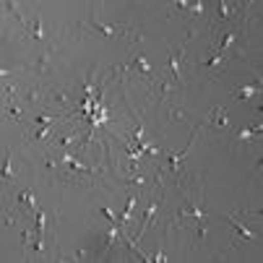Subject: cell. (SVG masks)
<instances>
[{
    "instance_id": "obj_1",
    "label": "cell",
    "mask_w": 263,
    "mask_h": 263,
    "mask_svg": "<svg viewBox=\"0 0 263 263\" xmlns=\"http://www.w3.org/2000/svg\"><path fill=\"white\" fill-rule=\"evenodd\" d=\"M45 107L70 115V109L79 107V97H76V86L73 84H47L45 86Z\"/></svg>"
},
{
    "instance_id": "obj_2",
    "label": "cell",
    "mask_w": 263,
    "mask_h": 263,
    "mask_svg": "<svg viewBox=\"0 0 263 263\" xmlns=\"http://www.w3.org/2000/svg\"><path fill=\"white\" fill-rule=\"evenodd\" d=\"M36 79H50L52 73L58 70V45H47L42 47L40 58H34L29 65H26Z\"/></svg>"
},
{
    "instance_id": "obj_3",
    "label": "cell",
    "mask_w": 263,
    "mask_h": 263,
    "mask_svg": "<svg viewBox=\"0 0 263 263\" xmlns=\"http://www.w3.org/2000/svg\"><path fill=\"white\" fill-rule=\"evenodd\" d=\"M97 8L99 6H91V26L97 29V34L99 36H104V40H115V36H123L128 29H133V24H102L99 18H97Z\"/></svg>"
},
{
    "instance_id": "obj_4",
    "label": "cell",
    "mask_w": 263,
    "mask_h": 263,
    "mask_svg": "<svg viewBox=\"0 0 263 263\" xmlns=\"http://www.w3.org/2000/svg\"><path fill=\"white\" fill-rule=\"evenodd\" d=\"M198 68H203V70H209L214 79H221L224 73H227V60H224V55H219L214 47H211V52H209V58H203V60H198Z\"/></svg>"
},
{
    "instance_id": "obj_5",
    "label": "cell",
    "mask_w": 263,
    "mask_h": 263,
    "mask_svg": "<svg viewBox=\"0 0 263 263\" xmlns=\"http://www.w3.org/2000/svg\"><path fill=\"white\" fill-rule=\"evenodd\" d=\"M21 104L29 107V109H42V107H45V86H42V84H29V86H24Z\"/></svg>"
},
{
    "instance_id": "obj_6",
    "label": "cell",
    "mask_w": 263,
    "mask_h": 263,
    "mask_svg": "<svg viewBox=\"0 0 263 263\" xmlns=\"http://www.w3.org/2000/svg\"><path fill=\"white\" fill-rule=\"evenodd\" d=\"M128 65H133V68L138 70V76H143L148 84H154V81L159 79V73L152 68V63L143 58V52H130V55H128Z\"/></svg>"
},
{
    "instance_id": "obj_7",
    "label": "cell",
    "mask_w": 263,
    "mask_h": 263,
    "mask_svg": "<svg viewBox=\"0 0 263 263\" xmlns=\"http://www.w3.org/2000/svg\"><path fill=\"white\" fill-rule=\"evenodd\" d=\"M206 125H216V128H221V130H227V125H230L227 109H224V107H211L209 115H206L203 123H201V128H206Z\"/></svg>"
},
{
    "instance_id": "obj_8",
    "label": "cell",
    "mask_w": 263,
    "mask_h": 263,
    "mask_svg": "<svg viewBox=\"0 0 263 263\" xmlns=\"http://www.w3.org/2000/svg\"><path fill=\"white\" fill-rule=\"evenodd\" d=\"M260 94V79L258 81H253V84H248V86H235L232 91H230V97L235 99V102H248V99H253V97H258Z\"/></svg>"
},
{
    "instance_id": "obj_9",
    "label": "cell",
    "mask_w": 263,
    "mask_h": 263,
    "mask_svg": "<svg viewBox=\"0 0 263 263\" xmlns=\"http://www.w3.org/2000/svg\"><path fill=\"white\" fill-rule=\"evenodd\" d=\"M230 221L235 224V235H232V237H235V240H232V245H235V248H237V245H242V242H248V240H255V235L245 227L242 221H237V216H235V214L230 216Z\"/></svg>"
},
{
    "instance_id": "obj_10",
    "label": "cell",
    "mask_w": 263,
    "mask_h": 263,
    "mask_svg": "<svg viewBox=\"0 0 263 263\" xmlns=\"http://www.w3.org/2000/svg\"><path fill=\"white\" fill-rule=\"evenodd\" d=\"M162 201H164V198L159 196V198H157L152 206H148V211H146V219H143L141 230H138V237H143V235H146V230L152 227V224H157V214H159V209H162Z\"/></svg>"
},
{
    "instance_id": "obj_11",
    "label": "cell",
    "mask_w": 263,
    "mask_h": 263,
    "mask_svg": "<svg viewBox=\"0 0 263 263\" xmlns=\"http://www.w3.org/2000/svg\"><path fill=\"white\" fill-rule=\"evenodd\" d=\"M13 159H16V154L6 148V159H3V182H16V180H18V172H16Z\"/></svg>"
},
{
    "instance_id": "obj_12",
    "label": "cell",
    "mask_w": 263,
    "mask_h": 263,
    "mask_svg": "<svg viewBox=\"0 0 263 263\" xmlns=\"http://www.w3.org/2000/svg\"><path fill=\"white\" fill-rule=\"evenodd\" d=\"M21 40H34V42H45V31H42V18L36 16L26 31H21Z\"/></svg>"
},
{
    "instance_id": "obj_13",
    "label": "cell",
    "mask_w": 263,
    "mask_h": 263,
    "mask_svg": "<svg viewBox=\"0 0 263 263\" xmlns=\"http://www.w3.org/2000/svg\"><path fill=\"white\" fill-rule=\"evenodd\" d=\"M3 11H6V13H11V16H13V18L21 24V29H24V31L29 29V24H26V18L18 13V6H16V3H8V0H6V3H3Z\"/></svg>"
},
{
    "instance_id": "obj_14",
    "label": "cell",
    "mask_w": 263,
    "mask_h": 263,
    "mask_svg": "<svg viewBox=\"0 0 263 263\" xmlns=\"http://www.w3.org/2000/svg\"><path fill=\"white\" fill-rule=\"evenodd\" d=\"M167 120H170V123L185 120V109H182L180 104H170V109H167Z\"/></svg>"
},
{
    "instance_id": "obj_15",
    "label": "cell",
    "mask_w": 263,
    "mask_h": 263,
    "mask_svg": "<svg viewBox=\"0 0 263 263\" xmlns=\"http://www.w3.org/2000/svg\"><path fill=\"white\" fill-rule=\"evenodd\" d=\"M89 255H91V250H89V248H79V250H73L70 260H86Z\"/></svg>"
}]
</instances>
